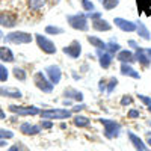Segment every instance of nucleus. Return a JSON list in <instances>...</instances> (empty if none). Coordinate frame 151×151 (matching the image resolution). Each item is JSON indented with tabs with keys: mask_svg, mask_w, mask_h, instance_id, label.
Returning <instances> with one entry per match:
<instances>
[{
	"mask_svg": "<svg viewBox=\"0 0 151 151\" xmlns=\"http://www.w3.org/2000/svg\"><path fill=\"white\" fill-rule=\"evenodd\" d=\"M32 79H33V85H35L41 92H44V94H52V92H53L55 85L47 79V76H45L42 71H36V73L33 74Z\"/></svg>",
	"mask_w": 151,
	"mask_h": 151,
	"instance_id": "39448f33",
	"label": "nucleus"
},
{
	"mask_svg": "<svg viewBox=\"0 0 151 151\" xmlns=\"http://www.w3.org/2000/svg\"><path fill=\"white\" fill-rule=\"evenodd\" d=\"M14 137V133L11 130H6V129H0V139H12Z\"/></svg>",
	"mask_w": 151,
	"mask_h": 151,
	"instance_id": "473e14b6",
	"label": "nucleus"
},
{
	"mask_svg": "<svg viewBox=\"0 0 151 151\" xmlns=\"http://www.w3.org/2000/svg\"><path fill=\"white\" fill-rule=\"evenodd\" d=\"M44 74L47 76V79L52 82L55 86L59 85V82L62 80V70L59 65H48L44 70Z\"/></svg>",
	"mask_w": 151,
	"mask_h": 151,
	"instance_id": "9d476101",
	"label": "nucleus"
},
{
	"mask_svg": "<svg viewBox=\"0 0 151 151\" xmlns=\"http://www.w3.org/2000/svg\"><path fill=\"white\" fill-rule=\"evenodd\" d=\"M80 5H82V9L85 12H92L95 11V5L91 2V0H80Z\"/></svg>",
	"mask_w": 151,
	"mask_h": 151,
	"instance_id": "2f4dec72",
	"label": "nucleus"
},
{
	"mask_svg": "<svg viewBox=\"0 0 151 151\" xmlns=\"http://www.w3.org/2000/svg\"><path fill=\"white\" fill-rule=\"evenodd\" d=\"M33 40L36 41L38 47H40V50L42 53H45V55H56V52H58L56 44L50 40V38H47V36H44L41 33H35Z\"/></svg>",
	"mask_w": 151,
	"mask_h": 151,
	"instance_id": "423d86ee",
	"label": "nucleus"
},
{
	"mask_svg": "<svg viewBox=\"0 0 151 151\" xmlns=\"http://www.w3.org/2000/svg\"><path fill=\"white\" fill-rule=\"evenodd\" d=\"M86 41L89 42L95 50H106V42L98 36H94V35H88L86 36Z\"/></svg>",
	"mask_w": 151,
	"mask_h": 151,
	"instance_id": "5701e85b",
	"label": "nucleus"
},
{
	"mask_svg": "<svg viewBox=\"0 0 151 151\" xmlns=\"http://www.w3.org/2000/svg\"><path fill=\"white\" fill-rule=\"evenodd\" d=\"M8 110L14 113L15 116H36L41 112V109L36 106H18V104L8 106Z\"/></svg>",
	"mask_w": 151,
	"mask_h": 151,
	"instance_id": "0eeeda50",
	"label": "nucleus"
},
{
	"mask_svg": "<svg viewBox=\"0 0 151 151\" xmlns=\"http://www.w3.org/2000/svg\"><path fill=\"white\" fill-rule=\"evenodd\" d=\"M136 33H137V36H141L142 40H145V41L151 40V32L147 27V24L142 23V21H136Z\"/></svg>",
	"mask_w": 151,
	"mask_h": 151,
	"instance_id": "4be33fe9",
	"label": "nucleus"
},
{
	"mask_svg": "<svg viewBox=\"0 0 151 151\" xmlns=\"http://www.w3.org/2000/svg\"><path fill=\"white\" fill-rule=\"evenodd\" d=\"M44 32H45V35L56 36V35H62V33H64V29L59 27V26H55V24H47Z\"/></svg>",
	"mask_w": 151,
	"mask_h": 151,
	"instance_id": "bb28decb",
	"label": "nucleus"
},
{
	"mask_svg": "<svg viewBox=\"0 0 151 151\" xmlns=\"http://www.w3.org/2000/svg\"><path fill=\"white\" fill-rule=\"evenodd\" d=\"M73 77H74L76 80H80V79H82V76H77V74H76V71H73Z\"/></svg>",
	"mask_w": 151,
	"mask_h": 151,
	"instance_id": "de8ad7c7",
	"label": "nucleus"
},
{
	"mask_svg": "<svg viewBox=\"0 0 151 151\" xmlns=\"http://www.w3.org/2000/svg\"><path fill=\"white\" fill-rule=\"evenodd\" d=\"M0 97H6V98H12V100H20L23 98V92L18 89V88L14 86H0Z\"/></svg>",
	"mask_w": 151,
	"mask_h": 151,
	"instance_id": "f8f14e48",
	"label": "nucleus"
},
{
	"mask_svg": "<svg viewBox=\"0 0 151 151\" xmlns=\"http://www.w3.org/2000/svg\"><path fill=\"white\" fill-rule=\"evenodd\" d=\"M113 24L122 32H127V33L136 32V21H132V20H127V18H121V17H115L113 18Z\"/></svg>",
	"mask_w": 151,
	"mask_h": 151,
	"instance_id": "9b49d317",
	"label": "nucleus"
},
{
	"mask_svg": "<svg viewBox=\"0 0 151 151\" xmlns=\"http://www.w3.org/2000/svg\"><path fill=\"white\" fill-rule=\"evenodd\" d=\"M8 151H27V148H24V145L21 142H18V144H14L12 147H9Z\"/></svg>",
	"mask_w": 151,
	"mask_h": 151,
	"instance_id": "58836bf2",
	"label": "nucleus"
},
{
	"mask_svg": "<svg viewBox=\"0 0 151 151\" xmlns=\"http://www.w3.org/2000/svg\"><path fill=\"white\" fill-rule=\"evenodd\" d=\"M133 52H134V62L141 64L144 68H148L151 65V60H150V58L145 53V47H141L139 45L136 50H133Z\"/></svg>",
	"mask_w": 151,
	"mask_h": 151,
	"instance_id": "2eb2a0df",
	"label": "nucleus"
},
{
	"mask_svg": "<svg viewBox=\"0 0 151 151\" xmlns=\"http://www.w3.org/2000/svg\"><path fill=\"white\" fill-rule=\"evenodd\" d=\"M40 116L42 119H70L73 118V112L68 109H41L40 112Z\"/></svg>",
	"mask_w": 151,
	"mask_h": 151,
	"instance_id": "20e7f679",
	"label": "nucleus"
},
{
	"mask_svg": "<svg viewBox=\"0 0 151 151\" xmlns=\"http://www.w3.org/2000/svg\"><path fill=\"white\" fill-rule=\"evenodd\" d=\"M132 103H133V97L132 95H122L121 101H119L121 106H130Z\"/></svg>",
	"mask_w": 151,
	"mask_h": 151,
	"instance_id": "c9c22d12",
	"label": "nucleus"
},
{
	"mask_svg": "<svg viewBox=\"0 0 151 151\" xmlns=\"http://www.w3.org/2000/svg\"><path fill=\"white\" fill-rule=\"evenodd\" d=\"M127 116L130 119H136V118H139L141 116V110L139 109H130L129 113H127Z\"/></svg>",
	"mask_w": 151,
	"mask_h": 151,
	"instance_id": "e433bc0d",
	"label": "nucleus"
},
{
	"mask_svg": "<svg viewBox=\"0 0 151 151\" xmlns=\"http://www.w3.org/2000/svg\"><path fill=\"white\" fill-rule=\"evenodd\" d=\"M137 98L141 100V101L148 107V106H151V97H148V95H144V94H137Z\"/></svg>",
	"mask_w": 151,
	"mask_h": 151,
	"instance_id": "4c0bfd02",
	"label": "nucleus"
},
{
	"mask_svg": "<svg viewBox=\"0 0 151 151\" xmlns=\"http://www.w3.org/2000/svg\"><path fill=\"white\" fill-rule=\"evenodd\" d=\"M33 41V35L23 32V30H12L3 36V42L5 44H15V45H24V44H30Z\"/></svg>",
	"mask_w": 151,
	"mask_h": 151,
	"instance_id": "f257e3e1",
	"label": "nucleus"
},
{
	"mask_svg": "<svg viewBox=\"0 0 151 151\" xmlns=\"http://www.w3.org/2000/svg\"><path fill=\"white\" fill-rule=\"evenodd\" d=\"M67 23L70 24V27L79 32H88L89 30V23H88V17L83 12L79 14H70L67 15Z\"/></svg>",
	"mask_w": 151,
	"mask_h": 151,
	"instance_id": "f03ea898",
	"label": "nucleus"
},
{
	"mask_svg": "<svg viewBox=\"0 0 151 151\" xmlns=\"http://www.w3.org/2000/svg\"><path fill=\"white\" fill-rule=\"evenodd\" d=\"M147 109H148V112H151V106H148V107H147Z\"/></svg>",
	"mask_w": 151,
	"mask_h": 151,
	"instance_id": "3c124183",
	"label": "nucleus"
},
{
	"mask_svg": "<svg viewBox=\"0 0 151 151\" xmlns=\"http://www.w3.org/2000/svg\"><path fill=\"white\" fill-rule=\"evenodd\" d=\"M106 82H107V79H100V82H98V91L100 92H106Z\"/></svg>",
	"mask_w": 151,
	"mask_h": 151,
	"instance_id": "a19ab883",
	"label": "nucleus"
},
{
	"mask_svg": "<svg viewBox=\"0 0 151 151\" xmlns=\"http://www.w3.org/2000/svg\"><path fill=\"white\" fill-rule=\"evenodd\" d=\"M20 133L26 134V136H36L41 133V127L32 122H23L20 125Z\"/></svg>",
	"mask_w": 151,
	"mask_h": 151,
	"instance_id": "a211bd4d",
	"label": "nucleus"
},
{
	"mask_svg": "<svg viewBox=\"0 0 151 151\" xmlns=\"http://www.w3.org/2000/svg\"><path fill=\"white\" fill-rule=\"evenodd\" d=\"M8 79H9V70L6 68L5 64H0V82L5 83L8 82Z\"/></svg>",
	"mask_w": 151,
	"mask_h": 151,
	"instance_id": "7c9ffc66",
	"label": "nucleus"
},
{
	"mask_svg": "<svg viewBox=\"0 0 151 151\" xmlns=\"http://www.w3.org/2000/svg\"><path fill=\"white\" fill-rule=\"evenodd\" d=\"M73 122L76 127H89L91 125V119L88 116H83V115H74L73 116Z\"/></svg>",
	"mask_w": 151,
	"mask_h": 151,
	"instance_id": "b1692460",
	"label": "nucleus"
},
{
	"mask_svg": "<svg viewBox=\"0 0 151 151\" xmlns=\"http://www.w3.org/2000/svg\"><path fill=\"white\" fill-rule=\"evenodd\" d=\"M116 85H118V79H116V77H110V79H107V82H106V94L110 95L113 91H115Z\"/></svg>",
	"mask_w": 151,
	"mask_h": 151,
	"instance_id": "c85d7f7f",
	"label": "nucleus"
},
{
	"mask_svg": "<svg viewBox=\"0 0 151 151\" xmlns=\"http://www.w3.org/2000/svg\"><path fill=\"white\" fill-rule=\"evenodd\" d=\"M119 50H121V45H119L115 40H110L109 42H106V52H109L110 55L115 56V55L119 52Z\"/></svg>",
	"mask_w": 151,
	"mask_h": 151,
	"instance_id": "cd10ccee",
	"label": "nucleus"
},
{
	"mask_svg": "<svg viewBox=\"0 0 151 151\" xmlns=\"http://www.w3.org/2000/svg\"><path fill=\"white\" fill-rule=\"evenodd\" d=\"M116 60L119 64H134V52L130 48H121L119 52L116 53Z\"/></svg>",
	"mask_w": 151,
	"mask_h": 151,
	"instance_id": "ddd939ff",
	"label": "nucleus"
},
{
	"mask_svg": "<svg viewBox=\"0 0 151 151\" xmlns=\"http://www.w3.org/2000/svg\"><path fill=\"white\" fill-rule=\"evenodd\" d=\"M0 60L3 64H12V62H15L14 52L8 45H0Z\"/></svg>",
	"mask_w": 151,
	"mask_h": 151,
	"instance_id": "6ab92c4d",
	"label": "nucleus"
},
{
	"mask_svg": "<svg viewBox=\"0 0 151 151\" xmlns=\"http://www.w3.org/2000/svg\"><path fill=\"white\" fill-rule=\"evenodd\" d=\"M147 145L151 147V134H147Z\"/></svg>",
	"mask_w": 151,
	"mask_h": 151,
	"instance_id": "49530a36",
	"label": "nucleus"
},
{
	"mask_svg": "<svg viewBox=\"0 0 151 151\" xmlns=\"http://www.w3.org/2000/svg\"><path fill=\"white\" fill-rule=\"evenodd\" d=\"M86 17H88V20L94 21V20L101 18V17H103V14H101V12H97V11H92V12H86Z\"/></svg>",
	"mask_w": 151,
	"mask_h": 151,
	"instance_id": "f704fd0d",
	"label": "nucleus"
},
{
	"mask_svg": "<svg viewBox=\"0 0 151 151\" xmlns=\"http://www.w3.org/2000/svg\"><path fill=\"white\" fill-rule=\"evenodd\" d=\"M98 122L104 127V137L106 139H115L121 134V124L118 121H113L109 118H100Z\"/></svg>",
	"mask_w": 151,
	"mask_h": 151,
	"instance_id": "7ed1b4c3",
	"label": "nucleus"
},
{
	"mask_svg": "<svg viewBox=\"0 0 151 151\" xmlns=\"http://www.w3.org/2000/svg\"><path fill=\"white\" fill-rule=\"evenodd\" d=\"M83 109H86V104H83V103H77V104H74V106H73L71 112H73V113H79V112H82Z\"/></svg>",
	"mask_w": 151,
	"mask_h": 151,
	"instance_id": "ea45409f",
	"label": "nucleus"
},
{
	"mask_svg": "<svg viewBox=\"0 0 151 151\" xmlns=\"http://www.w3.org/2000/svg\"><path fill=\"white\" fill-rule=\"evenodd\" d=\"M95 53L98 56V64L100 67H101L103 70H107L110 65H112V62H113V55H110L109 52H106V50H95Z\"/></svg>",
	"mask_w": 151,
	"mask_h": 151,
	"instance_id": "4468645a",
	"label": "nucleus"
},
{
	"mask_svg": "<svg viewBox=\"0 0 151 151\" xmlns=\"http://www.w3.org/2000/svg\"><path fill=\"white\" fill-rule=\"evenodd\" d=\"M53 121H50V119H42L41 122H40V127H41V130H50V129H53Z\"/></svg>",
	"mask_w": 151,
	"mask_h": 151,
	"instance_id": "72a5a7b5",
	"label": "nucleus"
},
{
	"mask_svg": "<svg viewBox=\"0 0 151 151\" xmlns=\"http://www.w3.org/2000/svg\"><path fill=\"white\" fill-rule=\"evenodd\" d=\"M62 53L70 56L71 59H79L80 55H82V44L77 40H73L68 45H65L62 48Z\"/></svg>",
	"mask_w": 151,
	"mask_h": 151,
	"instance_id": "1a4fd4ad",
	"label": "nucleus"
},
{
	"mask_svg": "<svg viewBox=\"0 0 151 151\" xmlns=\"http://www.w3.org/2000/svg\"><path fill=\"white\" fill-rule=\"evenodd\" d=\"M6 118V113H5V110L0 107V119H5Z\"/></svg>",
	"mask_w": 151,
	"mask_h": 151,
	"instance_id": "c03bdc74",
	"label": "nucleus"
},
{
	"mask_svg": "<svg viewBox=\"0 0 151 151\" xmlns=\"http://www.w3.org/2000/svg\"><path fill=\"white\" fill-rule=\"evenodd\" d=\"M147 124H148V125H150V127H151V121H147Z\"/></svg>",
	"mask_w": 151,
	"mask_h": 151,
	"instance_id": "8fccbe9b",
	"label": "nucleus"
},
{
	"mask_svg": "<svg viewBox=\"0 0 151 151\" xmlns=\"http://www.w3.org/2000/svg\"><path fill=\"white\" fill-rule=\"evenodd\" d=\"M17 15L11 11H2L0 12V27H6V29H14L17 26Z\"/></svg>",
	"mask_w": 151,
	"mask_h": 151,
	"instance_id": "6e6552de",
	"label": "nucleus"
},
{
	"mask_svg": "<svg viewBox=\"0 0 151 151\" xmlns=\"http://www.w3.org/2000/svg\"><path fill=\"white\" fill-rule=\"evenodd\" d=\"M100 3L103 5V8L106 11H112L119 5V0H100Z\"/></svg>",
	"mask_w": 151,
	"mask_h": 151,
	"instance_id": "c756f323",
	"label": "nucleus"
},
{
	"mask_svg": "<svg viewBox=\"0 0 151 151\" xmlns=\"http://www.w3.org/2000/svg\"><path fill=\"white\" fill-rule=\"evenodd\" d=\"M6 145H8L6 139H0V148H2V147H6Z\"/></svg>",
	"mask_w": 151,
	"mask_h": 151,
	"instance_id": "a18cd8bd",
	"label": "nucleus"
},
{
	"mask_svg": "<svg viewBox=\"0 0 151 151\" xmlns=\"http://www.w3.org/2000/svg\"><path fill=\"white\" fill-rule=\"evenodd\" d=\"M0 38H3V33L2 32H0Z\"/></svg>",
	"mask_w": 151,
	"mask_h": 151,
	"instance_id": "603ef678",
	"label": "nucleus"
},
{
	"mask_svg": "<svg viewBox=\"0 0 151 151\" xmlns=\"http://www.w3.org/2000/svg\"><path fill=\"white\" fill-rule=\"evenodd\" d=\"M64 106H71L73 104V100H68V98H64V101H62Z\"/></svg>",
	"mask_w": 151,
	"mask_h": 151,
	"instance_id": "37998d69",
	"label": "nucleus"
},
{
	"mask_svg": "<svg viewBox=\"0 0 151 151\" xmlns=\"http://www.w3.org/2000/svg\"><path fill=\"white\" fill-rule=\"evenodd\" d=\"M64 97L68 98V100H73V101H77V103H83V98H85L83 92L79 91V89H76V88H73V86L65 88L64 89Z\"/></svg>",
	"mask_w": 151,
	"mask_h": 151,
	"instance_id": "f3484780",
	"label": "nucleus"
},
{
	"mask_svg": "<svg viewBox=\"0 0 151 151\" xmlns=\"http://www.w3.org/2000/svg\"><path fill=\"white\" fill-rule=\"evenodd\" d=\"M91 24H92V29L97 30V32H109V30L112 29V24H110L107 20H104L103 17L98 18V20L91 21Z\"/></svg>",
	"mask_w": 151,
	"mask_h": 151,
	"instance_id": "412c9836",
	"label": "nucleus"
},
{
	"mask_svg": "<svg viewBox=\"0 0 151 151\" xmlns=\"http://www.w3.org/2000/svg\"><path fill=\"white\" fill-rule=\"evenodd\" d=\"M12 76H14L18 82H26V79H27V71L23 70L21 67H14V70H12Z\"/></svg>",
	"mask_w": 151,
	"mask_h": 151,
	"instance_id": "a878e982",
	"label": "nucleus"
},
{
	"mask_svg": "<svg viewBox=\"0 0 151 151\" xmlns=\"http://www.w3.org/2000/svg\"><path fill=\"white\" fill-rule=\"evenodd\" d=\"M127 136H129V139H130V142H132V145L136 151H150V147L137 134H134L133 132H127Z\"/></svg>",
	"mask_w": 151,
	"mask_h": 151,
	"instance_id": "dca6fc26",
	"label": "nucleus"
},
{
	"mask_svg": "<svg viewBox=\"0 0 151 151\" xmlns=\"http://www.w3.org/2000/svg\"><path fill=\"white\" fill-rule=\"evenodd\" d=\"M119 73H121L122 76H125V77H132V79H134V80H139V79H141V74L137 73V71L133 68V65H130V64H121Z\"/></svg>",
	"mask_w": 151,
	"mask_h": 151,
	"instance_id": "aec40b11",
	"label": "nucleus"
},
{
	"mask_svg": "<svg viewBox=\"0 0 151 151\" xmlns=\"http://www.w3.org/2000/svg\"><path fill=\"white\" fill-rule=\"evenodd\" d=\"M47 5V0H27V8L33 12L41 11Z\"/></svg>",
	"mask_w": 151,
	"mask_h": 151,
	"instance_id": "393cba45",
	"label": "nucleus"
},
{
	"mask_svg": "<svg viewBox=\"0 0 151 151\" xmlns=\"http://www.w3.org/2000/svg\"><path fill=\"white\" fill-rule=\"evenodd\" d=\"M127 45L130 47V48H133V50H136L137 47H139V44H137L134 40H129V42H127Z\"/></svg>",
	"mask_w": 151,
	"mask_h": 151,
	"instance_id": "79ce46f5",
	"label": "nucleus"
},
{
	"mask_svg": "<svg viewBox=\"0 0 151 151\" xmlns=\"http://www.w3.org/2000/svg\"><path fill=\"white\" fill-rule=\"evenodd\" d=\"M145 53H147V56H148L150 60H151V48H145Z\"/></svg>",
	"mask_w": 151,
	"mask_h": 151,
	"instance_id": "09e8293b",
	"label": "nucleus"
}]
</instances>
